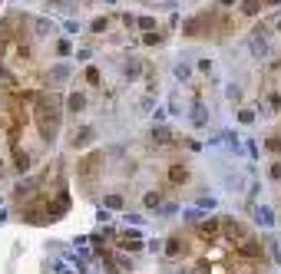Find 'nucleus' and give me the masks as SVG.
<instances>
[{
  "mask_svg": "<svg viewBox=\"0 0 281 274\" xmlns=\"http://www.w3.org/2000/svg\"><path fill=\"white\" fill-rule=\"evenodd\" d=\"M37 126H40L46 142H56V132H60V99L53 93H40V99H37Z\"/></svg>",
  "mask_w": 281,
  "mask_h": 274,
  "instance_id": "1",
  "label": "nucleus"
},
{
  "mask_svg": "<svg viewBox=\"0 0 281 274\" xmlns=\"http://www.w3.org/2000/svg\"><path fill=\"white\" fill-rule=\"evenodd\" d=\"M99 165H103V155H99V152H89L86 159L80 162V175H83V178H93V172H96Z\"/></svg>",
  "mask_w": 281,
  "mask_h": 274,
  "instance_id": "2",
  "label": "nucleus"
},
{
  "mask_svg": "<svg viewBox=\"0 0 281 274\" xmlns=\"http://www.w3.org/2000/svg\"><path fill=\"white\" fill-rule=\"evenodd\" d=\"M248 50H251V56H258V60H265V56L271 53L268 40H261V33H255V36H248Z\"/></svg>",
  "mask_w": 281,
  "mask_h": 274,
  "instance_id": "3",
  "label": "nucleus"
},
{
  "mask_svg": "<svg viewBox=\"0 0 281 274\" xmlns=\"http://www.w3.org/2000/svg\"><path fill=\"white\" fill-rule=\"evenodd\" d=\"M70 73H73V66H70V63H56L53 69H50V83H53V86H60V83H66V79H70Z\"/></svg>",
  "mask_w": 281,
  "mask_h": 274,
  "instance_id": "4",
  "label": "nucleus"
},
{
  "mask_svg": "<svg viewBox=\"0 0 281 274\" xmlns=\"http://www.w3.org/2000/svg\"><path fill=\"white\" fill-rule=\"evenodd\" d=\"M251 215H255V221H258L261 228H275V215H271V208H265V205H255V208H251Z\"/></svg>",
  "mask_w": 281,
  "mask_h": 274,
  "instance_id": "5",
  "label": "nucleus"
},
{
  "mask_svg": "<svg viewBox=\"0 0 281 274\" xmlns=\"http://www.w3.org/2000/svg\"><path fill=\"white\" fill-rule=\"evenodd\" d=\"M66 109L70 112H83L86 109V93H70V96H66Z\"/></svg>",
  "mask_w": 281,
  "mask_h": 274,
  "instance_id": "6",
  "label": "nucleus"
},
{
  "mask_svg": "<svg viewBox=\"0 0 281 274\" xmlns=\"http://www.w3.org/2000/svg\"><path fill=\"white\" fill-rule=\"evenodd\" d=\"M189 116H192V126H195V129H202V126L208 122V109H205V106H199V103L192 106V112H189Z\"/></svg>",
  "mask_w": 281,
  "mask_h": 274,
  "instance_id": "7",
  "label": "nucleus"
},
{
  "mask_svg": "<svg viewBox=\"0 0 281 274\" xmlns=\"http://www.w3.org/2000/svg\"><path fill=\"white\" fill-rule=\"evenodd\" d=\"M103 208H106V211H119V208H122V195H116V192L103 195Z\"/></svg>",
  "mask_w": 281,
  "mask_h": 274,
  "instance_id": "8",
  "label": "nucleus"
},
{
  "mask_svg": "<svg viewBox=\"0 0 281 274\" xmlns=\"http://www.w3.org/2000/svg\"><path fill=\"white\" fill-rule=\"evenodd\" d=\"M159 205H162V195H159V192H146V195H142V208L146 211L159 208Z\"/></svg>",
  "mask_w": 281,
  "mask_h": 274,
  "instance_id": "9",
  "label": "nucleus"
},
{
  "mask_svg": "<svg viewBox=\"0 0 281 274\" xmlns=\"http://www.w3.org/2000/svg\"><path fill=\"white\" fill-rule=\"evenodd\" d=\"M175 79H192V63H185V60H179V63H175Z\"/></svg>",
  "mask_w": 281,
  "mask_h": 274,
  "instance_id": "10",
  "label": "nucleus"
},
{
  "mask_svg": "<svg viewBox=\"0 0 281 274\" xmlns=\"http://www.w3.org/2000/svg\"><path fill=\"white\" fill-rule=\"evenodd\" d=\"M33 188H37V178H23L13 192H17V198H23V195H33Z\"/></svg>",
  "mask_w": 281,
  "mask_h": 274,
  "instance_id": "11",
  "label": "nucleus"
},
{
  "mask_svg": "<svg viewBox=\"0 0 281 274\" xmlns=\"http://www.w3.org/2000/svg\"><path fill=\"white\" fill-rule=\"evenodd\" d=\"M241 254H248V258H258V254H261V244L251 241V238H245V241H241Z\"/></svg>",
  "mask_w": 281,
  "mask_h": 274,
  "instance_id": "12",
  "label": "nucleus"
},
{
  "mask_svg": "<svg viewBox=\"0 0 281 274\" xmlns=\"http://www.w3.org/2000/svg\"><path fill=\"white\" fill-rule=\"evenodd\" d=\"M169 139H172V132L165 129V126H156V129H152V142L165 145V142H169Z\"/></svg>",
  "mask_w": 281,
  "mask_h": 274,
  "instance_id": "13",
  "label": "nucleus"
},
{
  "mask_svg": "<svg viewBox=\"0 0 281 274\" xmlns=\"http://www.w3.org/2000/svg\"><path fill=\"white\" fill-rule=\"evenodd\" d=\"M258 10H261V0H245V3H241V13H245V17H255Z\"/></svg>",
  "mask_w": 281,
  "mask_h": 274,
  "instance_id": "14",
  "label": "nucleus"
},
{
  "mask_svg": "<svg viewBox=\"0 0 281 274\" xmlns=\"http://www.w3.org/2000/svg\"><path fill=\"white\" fill-rule=\"evenodd\" d=\"M142 73V63L139 60H129V63H126V79H136Z\"/></svg>",
  "mask_w": 281,
  "mask_h": 274,
  "instance_id": "15",
  "label": "nucleus"
},
{
  "mask_svg": "<svg viewBox=\"0 0 281 274\" xmlns=\"http://www.w3.org/2000/svg\"><path fill=\"white\" fill-rule=\"evenodd\" d=\"M218 228H222V221H218V218H208V221H202V235H205V238H208V235H215Z\"/></svg>",
  "mask_w": 281,
  "mask_h": 274,
  "instance_id": "16",
  "label": "nucleus"
},
{
  "mask_svg": "<svg viewBox=\"0 0 281 274\" xmlns=\"http://www.w3.org/2000/svg\"><path fill=\"white\" fill-rule=\"evenodd\" d=\"M195 208H202V211H212V208H218V202H215V198H212V195H202V198H199V202H195Z\"/></svg>",
  "mask_w": 281,
  "mask_h": 274,
  "instance_id": "17",
  "label": "nucleus"
},
{
  "mask_svg": "<svg viewBox=\"0 0 281 274\" xmlns=\"http://www.w3.org/2000/svg\"><path fill=\"white\" fill-rule=\"evenodd\" d=\"M93 142V129H80V136H73V145H86Z\"/></svg>",
  "mask_w": 281,
  "mask_h": 274,
  "instance_id": "18",
  "label": "nucleus"
},
{
  "mask_svg": "<svg viewBox=\"0 0 281 274\" xmlns=\"http://www.w3.org/2000/svg\"><path fill=\"white\" fill-rule=\"evenodd\" d=\"M268 178L271 182H281V159H275V162L268 165Z\"/></svg>",
  "mask_w": 281,
  "mask_h": 274,
  "instance_id": "19",
  "label": "nucleus"
},
{
  "mask_svg": "<svg viewBox=\"0 0 281 274\" xmlns=\"http://www.w3.org/2000/svg\"><path fill=\"white\" fill-rule=\"evenodd\" d=\"M136 23H139V30H146V33L156 30V20H152V17H136Z\"/></svg>",
  "mask_w": 281,
  "mask_h": 274,
  "instance_id": "20",
  "label": "nucleus"
},
{
  "mask_svg": "<svg viewBox=\"0 0 281 274\" xmlns=\"http://www.w3.org/2000/svg\"><path fill=\"white\" fill-rule=\"evenodd\" d=\"M175 211H179V205H175V202H169V205H159V215H162V218H172Z\"/></svg>",
  "mask_w": 281,
  "mask_h": 274,
  "instance_id": "21",
  "label": "nucleus"
},
{
  "mask_svg": "<svg viewBox=\"0 0 281 274\" xmlns=\"http://www.w3.org/2000/svg\"><path fill=\"white\" fill-rule=\"evenodd\" d=\"M202 218H205V211H202V208H195V205H192L189 211H185V221H202Z\"/></svg>",
  "mask_w": 281,
  "mask_h": 274,
  "instance_id": "22",
  "label": "nucleus"
},
{
  "mask_svg": "<svg viewBox=\"0 0 281 274\" xmlns=\"http://www.w3.org/2000/svg\"><path fill=\"white\" fill-rule=\"evenodd\" d=\"M63 30H66V36H76V33L83 30V27H80V20H66V23H63Z\"/></svg>",
  "mask_w": 281,
  "mask_h": 274,
  "instance_id": "23",
  "label": "nucleus"
},
{
  "mask_svg": "<svg viewBox=\"0 0 281 274\" xmlns=\"http://www.w3.org/2000/svg\"><path fill=\"white\" fill-rule=\"evenodd\" d=\"M17 172H30V155H17Z\"/></svg>",
  "mask_w": 281,
  "mask_h": 274,
  "instance_id": "24",
  "label": "nucleus"
},
{
  "mask_svg": "<svg viewBox=\"0 0 281 274\" xmlns=\"http://www.w3.org/2000/svg\"><path fill=\"white\" fill-rule=\"evenodd\" d=\"M56 50H60V56H70V53H73V43H70V40L63 36V40L56 43Z\"/></svg>",
  "mask_w": 281,
  "mask_h": 274,
  "instance_id": "25",
  "label": "nucleus"
},
{
  "mask_svg": "<svg viewBox=\"0 0 281 274\" xmlns=\"http://www.w3.org/2000/svg\"><path fill=\"white\" fill-rule=\"evenodd\" d=\"M106 27H109V20H106V17H96V20H93V27H89V30H93V33H103V30H106Z\"/></svg>",
  "mask_w": 281,
  "mask_h": 274,
  "instance_id": "26",
  "label": "nucleus"
},
{
  "mask_svg": "<svg viewBox=\"0 0 281 274\" xmlns=\"http://www.w3.org/2000/svg\"><path fill=\"white\" fill-rule=\"evenodd\" d=\"M238 122H245V126L255 122V112H251V109H238Z\"/></svg>",
  "mask_w": 281,
  "mask_h": 274,
  "instance_id": "27",
  "label": "nucleus"
},
{
  "mask_svg": "<svg viewBox=\"0 0 281 274\" xmlns=\"http://www.w3.org/2000/svg\"><path fill=\"white\" fill-rule=\"evenodd\" d=\"M126 225H132V228H142V225H146V218H142V215H126Z\"/></svg>",
  "mask_w": 281,
  "mask_h": 274,
  "instance_id": "28",
  "label": "nucleus"
},
{
  "mask_svg": "<svg viewBox=\"0 0 281 274\" xmlns=\"http://www.w3.org/2000/svg\"><path fill=\"white\" fill-rule=\"evenodd\" d=\"M116 264L122 268V271H132V258H126V254H119V258H116Z\"/></svg>",
  "mask_w": 281,
  "mask_h": 274,
  "instance_id": "29",
  "label": "nucleus"
},
{
  "mask_svg": "<svg viewBox=\"0 0 281 274\" xmlns=\"http://www.w3.org/2000/svg\"><path fill=\"white\" fill-rule=\"evenodd\" d=\"M86 79L93 83V86H99V69H96V66H89V69H86Z\"/></svg>",
  "mask_w": 281,
  "mask_h": 274,
  "instance_id": "30",
  "label": "nucleus"
},
{
  "mask_svg": "<svg viewBox=\"0 0 281 274\" xmlns=\"http://www.w3.org/2000/svg\"><path fill=\"white\" fill-rule=\"evenodd\" d=\"M53 30V23H46V20H37V33H50Z\"/></svg>",
  "mask_w": 281,
  "mask_h": 274,
  "instance_id": "31",
  "label": "nucleus"
},
{
  "mask_svg": "<svg viewBox=\"0 0 281 274\" xmlns=\"http://www.w3.org/2000/svg\"><path fill=\"white\" fill-rule=\"evenodd\" d=\"M199 69L202 73H212V60H199Z\"/></svg>",
  "mask_w": 281,
  "mask_h": 274,
  "instance_id": "32",
  "label": "nucleus"
},
{
  "mask_svg": "<svg viewBox=\"0 0 281 274\" xmlns=\"http://www.w3.org/2000/svg\"><path fill=\"white\" fill-rule=\"evenodd\" d=\"M248 159H258V142H248Z\"/></svg>",
  "mask_w": 281,
  "mask_h": 274,
  "instance_id": "33",
  "label": "nucleus"
},
{
  "mask_svg": "<svg viewBox=\"0 0 281 274\" xmlns=\"http://www.w3.org/2000/svg\"><path fill=\"white\" fill-rule=\"evenodd\" d=\"M238 0H222V7H235Z\"/></svg>",
  "mask_w": 281,
  "mask_h": 274,
  "instance_id": "34",
  "label": "nucleus"
},
{
  "mask_svg": "<svg viewBox=\"0 0 281 274\" xmlns=\"http://www.w3.org/2000/svg\"><path fill=\"white\" fill-rule=\"evenodd\" d=\"M106 3H119V0H106Z\"/></svg>",
  "mask_w": 281,
  "mask_h": 274,
  "instance_id": "35",
  "label": "nucleus"
},
{
  "mask_svg": "<svg viewBox=\"0 0 281 274\" xmlns=\"http://www.w3.org/2000/svg\"><path fill=\"white\" fill-rule=\"evenodd\" d=\"M268 3H281V0H268Z\"/></svg>",
  "mask_w": 281,
  "mask_h": 274,
  "instance_id": "36",
  "label": "nucleus"
}]
</instances>
